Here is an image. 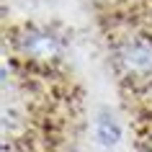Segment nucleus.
Wrapping results in <instances>:
<instances>
[{"instance_id": "nucleus-1", "label": "nucleus", "mask_w": 152, "mask_h": 152, "mask_svg": "<svg viewBox=\"0 0 152 152\" xmlns=\"http://www.w3.org/2000/svg\"><path fill=\"white\" fill-rule=\"evenodd\" d=\"M119 62L134 77H147V75H152V44L147 39L126 41L119 49Z\"/></svg>"}, {"instance_id": "nucleus-2", "label": "nucleus", "mask_w": 152, "mask_h": 152, "mask_svg": "<svg viewBox=\"0 0 152 152\" xmlns=\"http://www.w3.org/2000/svg\"><path fill=\"white\" fill-rule=\"evenodd\" d=\"M21 47L31 59H39V62H54L59 57V52H62L59 39L47 31H28L21 39Z\"/></svg>"}, {"instance_id": "nucleus-3", "label": "nucleus", "mask_w": 152, "mask_h": 152, "mask_svg": "<svg viewBox=\"0 0 152 152\" xmlns=\"http://www.w3.org/2000/svg\"><path fill=\"white\" fill-rule=\"evenodd\" d=\"M96 137L103 147H113L121 139V126L111 111H101L96 116Z\"/></svg>"}]
</instances>
